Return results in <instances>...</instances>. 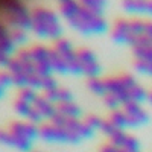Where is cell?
Listing matches in <instances>:
<instances>
[{"instance_id":"cell-13","label":"cell","mask_w":152,"mask_h":152,"mask_svg":"<svg viewBox=\"0 0 152 152\" xmlns=\"http://www.w3.org/2000/svg\"><path fill=\"white\" fill-rule=\"evenodd\" d=\"M82 6V3L79 0H64V2H59L58 3V14L61 15L62 20H67L70 17H73L76 12L79 11V8Z\"/></svg>"},{"instance_id":"cell-21","label":"cell","mask_w":152,"mask_h":152,"mask_svg":"<svg viewBox=\"0 0 152 152\" xmlns=\"http://www.w3.org/2000/svg\"><path fill=\"white\" fill-rule=\"evenodd\" d=\"M70 100H75L73 91L70 90L69 87L59 85V100H58V104H61V102H70Z\"/></svg>"},{"instance_id":"cell-20","label":"cell","mask_w":152,"mask_h":152,"mask_svg":"<svg viewBox=\"0 0 152 152\" xmlns=\"http://www.w3.org/2000/svg\"><path fill=\"white\" fill-rule=\"evenodd\" d=\"M0 85L6 88V90L14 85V78H12V75L8 69H0Z\"/></svg>"},{"instance_id":"cell-16","label":"cell","mask_w":152,"mask_h":152,"mask_svg":"<svg viewBox=\"0 0 152 152\" xmlns=\"http://www.w3.org/2000/svg\"><path fill=\"white\" fill-rule=\"evenodd\" d=\"M117 129L125 131V128H128V119H126V114L123 110H114L110 114V119H108Z\"/></svg>"},{"instance_id":"cell-25","label":"cell","mask_w":152,"mask_h":152,"mask_svg":"<svg viewBox=\"0 0 152 152\" xmlns=\"http://www.w3.org/2000/svg\"><path fill=\"white\" fill-rule=\"evenodd\" d=\"M59 2H64V0H58V3H59Z\"/></svg>"},{"instance_id":"cell-18","label":"cell","mask_w":152,"mask_h":152,"mask_svg":"<svg viewBox=\"0 0 152 152\" xmlns=\"http://www.w3.org/2000/svg\"><path fill=\"white\" fill-rule=\"evenodd\" d=\"M38 94H40V91H37L35 88H32V87H21V88L17 90V96L15 97L34 105V102H35V99L38 97Z\"/></svg>"},{"instance_id":"cell-7","label":"cell","mask_w":152,"mask_h":152,"mask_svg":"<svg viewBox=\"0 0 152 152\" xmlns=\"http://www.w3.org/2000/svg\"><path fill=\"white\" fill-rule=\"evenodd\" d=\"M8 129L14 135L28 138V140H32V142H35L37 138H40V125L32 123V122L24 120V119H18V120L11 122Z\"/></svg>"},{"instance_id":"cell-8","label":"cell","mask_w":152,"mask_h":152,"mask_svg":"<svg viewBox=\"0 0 152 152\" xmlns=\"http://www.w3.org/2000/svg\"><path fill=\"white\" fill-rule=\"evenodd\" d=\"M123 111L128 119V128H135V126H142L148 123L149 114L142 108L140 104L137 102H128L123 105Z\"/></svg>"},{"instance_id":"cell-4","label":"cell","mask_w":152,"mask_h":152,"mask_svg":"<svg viewBox=\"0 0 152 152\" xmlns=\"http://www.w3.org/2000/svg\"><path fill=\"white\" fill-rule=\"evenodd\" d=\"M17 44L11 37V29L0 18V67L6 69L9 64V59L15 55Z\"/></svg>"},{"instance_id":"cell-2","label":"cell","mask_w":152,"mask_h":152,"mask_svg":"<svg viewBox=\"0 0 152 152\" xmlns=\"http://www.w3.org/2000/svg\"><path fill=\"white\" fill-rule=\"evenodd\" d=\"M0 18L9 29L21 28L31 32L32 8L24 0H3L0 3Z\"/></svg>"},{"instance_id":"cell-3","label":"cell","mask_w":152,"mask_h":152,"mask_svg":"<svg viewBox=\"0 0 152 152\" xmlns=\"http://www.w3.org/2000/svg\"><path fill=\"white\" fill-rule=\"evenodd\" d=\"M66 23L82 35L99 34V32L105 31V28H107V21L102 17V14L100 12H94L85 6H81L79 11L73 17L66 20Z\"/></svg>"},{"instance_id":"cell-24","label":"cell","mask_w":152,"mask_h":152,"mask_svg":"<svg viewBox=\"0 0 152 152\" xmlns=\"http://www.w3.org/2000/svg\"><path fill=\"white\" fill-rule=\"evenodd\" d=\"M32 152H43V151H32Z\"/></svg>"},{"instance_id":"cell-23","label":"cell","mask_w":152,"mask_h":152,"mask_svg":"<svg viewBox=\"0 0 152 152\" xmlns=\"http://www.w3.org/2000/svg\"><path fill=\"white\" fill-rule=\"evenodd\" d=\"M5 93H6V88H3L2 85H0V99H2V97L5 96Z\"/></svg>"},{"instance_id":"cell-1","label":"cell","mask_w":152,"mask_h":152,"mask_svg":"<svg viewBox=\"0 0 152 152\" xmlns=\"http://www.w3.org/2000/svg\"><path fill=\"white\" fill-rule=\"evenodd\" d=\"M31 32L38 40L55 41L64 35V23L56 9L43 3H37L32 6Z\"/></svg>"},{"instance_id":"cell-14","label":"cell","mask_w":152,"mask_h":152,"mask_svg":"<svg viewBox=\"0 0 152 152\" xmlns=\"http://www.w3.org/2000/svg\"><path fill=\"white\" fill-rule=\"evenodd\" d=\"M12 110H14V113L17 114V116L20 119H24V120H28L29 116L32 114L34 111V105L32 104H28V102H24V100L21 99H14L12 100Z\"/></svg>"},{"instance_id":"cell-5","label":"cell","mask_w":152,"mask_h":152,"mask_svg":"<svg viewBox=\"0 0 152 152\" xmlns=\"http://www.w3.org/2000/svg\"><path fill=\"white\" fill-rule=\"evenodd\" d=\"M40 140L46 143H69L70 135L64 126H58L52 122H44L40 125Z\"/></svg>"},{"instance_id":"cell-15","label":"cell","mask_w":152,"mask_h":152,"mask_svg":"<svg viewBox=\"0 0 152 152\" xmlns=\"http://www.w3.org/2000/svg\"><path fill=\"white\" fill-rule=\"evenodd\" d=\"M87 88L97 96H105L108 93L105 79H100L99 76H96V78H87Z\"/></svg>"},{"instance_id":"cell-11","label":"cell","mask_w":152,"mask_h":152,"mask_svg":"<svg viewBox=\"0 0 152 152\" xmlns=\"http://www.w3.org/2000/svg\"><path fill=\"white\" fill-rule=\"evenodd\" d=\"M31 53H32V59L34 62H44V61H50V53H52V46H49L43 41H37L29 44Z\"/></svg>"},{"instance_id":"cell-22","label":"cell","mask_w":152,"mask_h":152,"mask_svg":"<svg viewBox=\"0 0 152 152\" xmlns=\"http://www.w3.org/2000/svg\"><path fill=\"white\" fill-rule=\"evenodd\" d=\"M0 145L6 148L12 146V132L8 128H0Z\"/></svg>"},{"instance_id":"cell-6","label":"cell","mask_w":152,"mask_h":152,"mask_svg":"<svg viewBox=\"0 0 152 152\" xmlns=\"http://www.w3.org/2000/svg\"><path fill=\"white\" fill-rule=\"evenodd\" d=\"M76 56H78V59L84 66V76H87V78H96V76H99L102 67H100L99 61L96 58V53L91 49H88V47L76 49Z\"/></svg>"},{"instance_id":"cell-17","label":"cell","mask_w":152,"mask_h":152,"mask_svg":"<svg viewBox=\"0 0 152 152\" xmlns=\"http://www.w3.org/2000/svg\"><path fill=\"white\" fill-rule=\"evenodd\" d=\"M11 37H12V40H14V43L17 44V47H24V46H28V43H29V40H31L29 31L21 29V28L11 29Z\"/></svg>"},{"instance_id":"cell-19","label":"cell","mask_w":152,"mask_h":152,"mask_svg":"<svg viewBox=\"0 0 152 152\" xmlns=\"http://www.w3.org/2000/svg\"><path fill=\"white\" fill-rule=\"evenodd\" d=\"M82 120L94 131L100 129V126H102V123H104V119H100L99 116H96V114H87V116H84Z\"/></svg>"},{"instance_id":"cell-10","label":"cell","mask_w":152,"mask_h":152,"mask_svg":"<svg viewBox=\"0 0 152 152\" xmlns=\"http://www.w3.org/2000/svg\"><path fill=\"white\" fill-rule=\"evenodd\" d=\"M50 46H52V49L55 50V52H58L61 56H64L66 59H70L76 53V47H75L73 41L70 40V38H67L66 35H62L61 38H58V40L52 41Z\"/></svg>"},{"instance_id":"cell-9","label":"cell","mask_w":152,"mask_h":152,"mask_svg":"<svg viewBox=\"0 0 152 152\" xmlns=\"http://www.w3.org/2000/svg\"><path fill=\"white\" fill-rule=\"evenodd\" d=\"M34 107H35V110L43 116V119H44L46 122H47V120H52V117L58 113L56 104L50 102V100H49L43 93L38 94V97L35 99V102H34Z\"/></svg>"},{"instance_id":"cell-12","label":"cell","mask_w":152,"mask_h":152,"mask_svg":"<svg viewBox=\"0 0 152 152\" xmlns=\"http://www.w3.org/2000/svg\"><path fill=\"white\" fill-rule=\"evenodd\" d=\"M56 110L59 114H62L64 117H69V119H81L82 117V108L76 100L56 104Z\"/></svg>"}]
</instances>
